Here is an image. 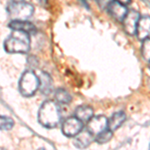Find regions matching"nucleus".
I'll return each instance as SVG.
<instances>
[{
  "instance_id": "obj_1",
  "label": "nucleus",
  "mask_w": 150,
  "mask_h": 150,
  "mask_svg": "<svg viewBox=\"0 0 150 150\" xmlns=\"http://www.w3.org/2000/svg\"><path fill=\"white\" fill-rule=\"evenodd\" d=\"M61 120V112L57 102L47 100L41 104L38 111V121L46 128H55Z\"/></svg>"
},
{
  "instance_id": "obj_9",
  "label": "nucleus",
  "mask_w": 150,
  "mask_h": 150,
  "mask_svg": "<svg viewBox=\"0 0 150 150\" xmlns=\"http://www.w3.org/2000/svg\"><path fill=\"white\" fill-rule=\"evenodd\" d=\"M107 12L115 19L116 21L122 22L123 19L125 18L126 14L128 13V10L125 5H122L119 2L113 0L112 2L109 4V6L107 7Z\"/></svg>"
},
{
  "instance_id": "obj_16",
  "label": "nucleus",
  "mask_w": 150,
  "mask_h": 150,
  "mask_svg": "<svg viewBox=\"0 0 150 150\" xmlns=\"http://www.w3.org/2000/svg\"><path fill=\"white\" fill-rule=\"evenodd\" d=\"M113 137V131L110 129H105L104 131L96 135L95 141L97 142L98 144H105L107 142H109Z\"/></svg>"
},
{
  "instance_id": "obj_8",
  "label": "nucleus",
  "mask_w": 150,
  "mask_h": 150,
  "mask_svg": "<svg viewBox=\"0 0 150 150\" xmlns=\"http://www.w3.org/2000/svg\"><path fill=\"white\" fill-rule=\"evenodd\" d=\"M94 141V134L88 129H82L76 136H74L73 145L76 148L83 149L86 148Z\"/></svg>"
},
{
  "instance_id": "obj_18",
  "label": "nucleus",
  "mask_w": 150,
  "mask_h": 150,
  "mask_svg": "<svg viewBox=\"0 0 150 150\" xmlns=\"http://www.w3.org/2000/svg\"><path fill=\"white\" fill-rule=\"evenodd\" d=\"M14 126L13 119L8 116H1L0 117V127L1 130H10Z\"/></svg>"
},
{
  "instance_id": "obj_11",
  "label": "nucleus",
  "mask_w": 150,
  "mask_h": 150,
  "mask_svg": "<svg viewBox=\"0 0 150 150\" xmlns=\"http://www.w3.org/2000/svg\"><path fill=\"white\" fill-rule=\"evenodd\" d=\"M9 28L12 30H20L26 33H33L35 32L36 27L34 24L31 23L28 20H11V22L8 24Z\"/></svg>"
},
{
  "instance_id": "obj_15",
  "label": "nucleus",
  "mask_w": 150,
  "mask_h": 150,
  "mask_svg": "<svg viewBox=\"0 0 150 150\" xmlns=\"http://www.w3.org/2000/svg\"><path fill=\"white\" fill-rule=\"evenodd\" d=\"M55 100L60 104H68L72 101V96L66 89L58 88L55 91Z\"/></svg>"
},
{
  "instance_id": "obj_13",
  "label": "nucleus",
  "mask_w": 150,
  "mask_h": 150,
  "mask_svg": "<svg viewBox=\"0 0 150 150\" xmlns=\"http://www.w3.org/2000/svg\"><path fill=\"white\" fill-rule=\"evenodd\" d=\"M125 120H126V114L123 111H118L108 119V129L115 131L118 128L121 127Z\"/></svg>"
},
{
  "instance_id": "obj_17",
  "label": "nucleus",
  "mask_w": 150,
  "mask_h": 150,
  "mask_svg": "<svg viewBox=\"0 0 150 150\" xmlns=\"http://www.w3.org/2000/svg\"><path fill=\"white\" fill-rule=\"evenodd\" d=\"M141 54L147 62H150V37L142 40Z\"/></svg>"
},
{
  "instance_id": "obj_7",
  "label": "nucleus",
  "mask_w": 150,
  "mask_h": 150,
  "mask_svg": "<svg viewBox=\"0 0 150 150\" xmlns=\"http://www.w3.org/2000/svg\"><path fill=\"white\" fill-rule=\"evenodd\" d=\"M108 128V119L104 115L93 116L88 122H87V129L94 135L104 131Z\"/></svg>"
},
{
  "instance_id": "obj_4",
  "label": "nucleus",
  "mask_w": 150,
  "mask_h": 150,
  "mask_svg": "<svg viewBox=\"0 0 150 150\" xmlns=\"http://www.w3.org/2000/svg\"><path fill=\"white\" fill-rule=\"evenodd\" d=\"M39 77L36 75L32 70H26L21 75L19 80V91L25 97H31L39 90Z\"/></svg>"
},
{
  "instance_id": "obj_10",
  "label": "nucleus",
  "mask_w": 150,
  "mask_h": 150,
  "mask_svg": "<svg viewBox=\"0 0 150 150\" xmlns=\"http://www.w3.org/2000/svg\"><path fill=\"white\" fill-rule=\"evenodd\" d=\"M136 36L139 40L150 37V16H141L137 25Z\"/></svg>"
},
{
  "instance_id": "obj_12",
  "label": "nucleus",
  "mask_w": 150,
  "mask_h": 150,
  "mask_svg": "<svg viewBox=\"0 0 150 150\" xmlns=\"http://www.w3.org/2000/svg\"><path fill=\"white\" fill-rule=\"evenodd\" d=\"M39 90L42 94L48 95V94L51 93L53 89V82L51 79V76L46 72H42L39 76Z\"/></svg>"
},
{
  "instance_id": "obj_3",
  "label": "nucleus",
  "mask_w": 150,
  "mask_h": 150,
  "mask_svg": "<svg viewBox=\"0 0 150 150\" xmlns=\"http://www.w3.org/2000/svg\"><path fill=\"white\" fill-rule=\"evenodd\" d=\"M7 13L12 20H28L34 12V7L30 3L13 0L7 5Z\"/></svg>"
},
{
  "instance_id": "obj_20",
  "label": "nucleus",
  "mask_w": 150,
  "mask_h": 150,
  "mask_svg": "<svg viewBox=\"0 0 150 150\" xmlns=\"http://www.w3.org/2000/svg\"><path fill=\"white\" fill-rule=\"evenodd\" d=\"M149 68H150V62H149Z\"/></svg>"
},
{
  "instance_id": "obj_6",
  "label": "nucleus",
  "mask_w": 150,
  "mask_h": 150,
  "mask_svg": "<svg viewBox=\"0 0 150 150\" xmlns=\"http://www.w3.org/2000/svg\"><path fill=\"white\" fill-rule=\"evenodd\" d=\"M140 14L139 12L136 10H129L126 14L125 18L123 19V28H124L125 32L129 35H134L136 34L137 30V25H138L139 19H140Z\"/></svg>"
},
{
  "instance_id": "obj_5",
  "label": "nucleus",
  "mask_w": 150,
  "mask_h": 150,
  "mask_svg": "<svg viewBox=\"0 0 150 150\" xmlns=\"http://www.w3.org/2000/svg\"><path fill=\"white\" fill-rule=\"evenodd\" d=\"M83 129V122L74 116L64 120L61 125L62 133L67 137H74Z\"/></svg>"
},
{
  "instance_id": "obj_2",
  "label": "nucleus",
  "mask_w": 150,
  "mask_h": 150,
  "mask_svg": "<svg viewBox=\"0 0 150 150\" xmlns=\"http://www.w3.org/2000/svg\"><path fill=\"white\" fill-rule=\"evenodd\" d=\"M4 49L7 53L25 54L30 50V37L29 33L20 30H12V33L4 41Z\"/></svg>"
},
{
  "instance_id": "obj_19",
  "label": "nucleus",
  "mask_w": 150,
  "mask_h": 150,
  "mask_svg": "<svg viewBox=\"0 0 150 150\" xmlns=\"http://www.w3.org/2000/svg\"><path fill=\"white\" fill-rule=\"evenodd\" d=\"M115 1L119 2L120 4H122V5H125V6L129 5V4L131 3V0H115Z\"/></svg>"
},
{
  "instance_id": "obj_14",
  "label": "nucleus",
  "mask_w": 150,
  "mask_h": 150,
  "mask_svg": "<svg viewBox=\"0 0 150 150\" xmlns=\"http://www.w3.org/2000/svg\"><path fill=\"white\" fill-rule=\"evenodd\" d=\"M93 108L89 105H80L75 109V116L82 122H88L93 117Z\"/></svg>"
}]
</instances>
